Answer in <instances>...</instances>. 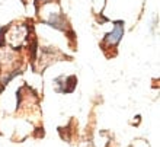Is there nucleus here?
I'll return each instance as SVG.
<instances>
[{
    "label": "nucleus",
    "mask_w": 160,
    "mask_h": 147,
    "mask_svg": "<svg viewBox=\"0 0 160 147\" xmlns=\"http://www.w3.org/2000/svg\"><path fill=\"white\" fill-rule=\"evenodd\" d=\"M121 37H122V23H121V22H117V23H115L114 31H112V32L106 37L105 42H106V44H109V45H115V44H118V42H119Z\"/></svg>",
    "instance_id": "f257e3e1"
},
{
    "label": "nucleus",
    "mask_w": 160,
    "mask_h": 147,
    "mask_svg": "<svg viewBox=\"0 0 160 147\" xmlns=\"http://www.w3.org/2000/svg\"><path fill=\"white\" fill-rule=\"evenodd\" d=\"M26 31L23 28H16V31H10V44L16 45V41H23Z\"/></svg>",
    "instance_id": "f03ea898"
}]
</instances>
